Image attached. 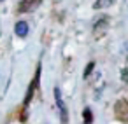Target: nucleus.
I'll use <instances>...</instances> for the list:
<instances>
[{
  "label": "nucleus",
  "instance_id": "f257e3e1",
  "mask_svg": "<svg viewBox=\"0 0 128 124\" xmlns=\"http://www.w3.org/2000/svg\"><path fill=\"white\" fill-rule=\"evenodd\" d=\"M39 77H40V65L37 66L35 75H34V80H32V84H30L28 89H26V94H25V100H23V110L28 108V105H30V101H32V98H34V93H35V89L39 87Z\"/></svg>",
  "mask_w": 128,
  "mask_h": 124
},
{
  "label": "nucleus",
  "instance_id": "f03ea898",
  "mask_svg": "<svg viewBox=\"0 0 128 124\" xmlns=\"http://www.w3.org/2000/svg\"><path fill=\"white\" fill-rule=\"evenodd\" d=\"M114 115L121 122H128V100L121 98L114 103Z\"/></svg>",
  "mask_w": 128,
  "mask_h": 124
},
{
  "label": "nucleus",
  "instance_id": "7ed1b4c3",
  "mask_svg": "<svg viewBox=\"0 0 128 124\" xmlns=\"http://www.w3.org/2000/svg\"><path fill=\"white\" fill-rule=\"evenodd\" d=\"M54 100H56V107H58V110H60V121H62V124H67V122H68V110H67V107H65V103H63L60 87H54Z\"/></svg>",
  "mask_w": 128,
  "mask_h": 124
},
{
  "label": "nucleus",
  "instance_id": "20e7f679",
  "mask_svg": "<svg viewBox=\"0 0 128 124\" xmlns=\"http://www.w3.org/2000/svg\"><path fill=\"white\" fill-rule=\"evenodd\" d=\"M40 4H42V0H21V2L18 4V12H21V14L32 12V11H35Z\"/></svg>",
  "mask_w": 128,
  "mask_h": 124
},
{
  "label": "nucleus",
  "instance_id": "39448f33",
  "mask_svg": "<svg viewBox=\"0 0 128 124\" xmlns=\"http://www.w3.org/2000/svg\"><path fill=\"white\" fill-rule=\"evenodd\" d=\"M14 32L18 37H26L28 35V23L26 21H18L14 25Z\"/></svg>",
  "mask_w": 128,
  "mask_h": 124
},
{
  "label": "nucleus",
  "instance_id": "423d86ee",
  "mask_svg": "<svg viewBox=\"0 0 128 124\" xmlns=\"http://www.w3.org/2000/svg\"><path fill=\"white\" fill-rule=\"evenodd\" d=\"M82 119H84V124H91V122H93L91 108H84V110H82Z\"/></svg>",
  "mask_w": 128,
  "mask_h": 124
},
{
  "label": "nucleus",
  "instance_id": "0eeeda50",
  "mask_svg": "<svg viewBox=\"0 0 128 124\" xmlns=\"http://www.w3.org/2000/svg\"><path fill=\"white\" fill-rule=\"evenodd\" d=\"M110 4H114V0H98V2L95 4V9H100V7H107V5H110Z\"/></svg>",
  "mask_w": 128,
  "mask_h": 124
},
{
  "label": "nucleus",
  "instance_id": "6e6552de",
  "mask_svg": "<svg viewBox=\"0 0 128 124\" xmlns=\"http://www.w3.org/2000/svg\"><path fill=\"white\" fill-rule=\"evenodd\" d=\"M93 68H95V61H90V63H88V66L84 68V73H82V75H84V79H86V77H90V73L93 72Z\"/></svg>",
  "mask_w": 128,
  "mask_h": 124
},
{
  "label": "nucleus",
  "instance_id": "1a4fd4ad",
  "mask_svg": "<svg viewBox=\"0 0 128 124\" xmlns=\"http://www.w3.org/2000/svg\"><path fill=\"white\" fill-rule=\"evenodd\" d=\"M121 80H123V82H128V66L123 68V72H121Z\"/></svg>",
  "mask_w": 128,
  "mask_h": 124
}]
</instances>
